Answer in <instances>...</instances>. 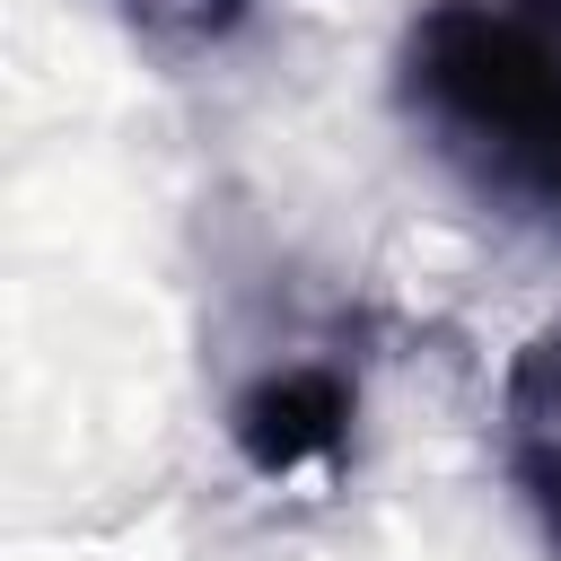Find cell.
Wrapping results in <instances>:
<instances>
[{"label":"cell","instance_id":"4","mask_svg":"<svg viewBox=\"0 0 561 561\" xmlns=\"http://www.w3.org/2000/svg\"><path fill=\"white\" fill-rule=\"evenodd\" d=\"M131 9V26H149V35H167V44H210V35H228L254 0H123Z\"/></svg>","mask_w":561,"mask_h":561},{"label":"cell","instance_id":"5","mask_svg":"<svg viewBox=\"0 0 561 561\" xmlns=\"http://www.w3.org/2000/svg\"><path fill=\"white\" fill-rule=\"evenodd\" d=\"M526 9H535V18H561V0H526Z\"/></svg>","mask_w":561,"mask_h":561},{"label":"cell","instance_id":"3","mask_svg":"<svg viewBox=\"0 0 561 561\" xmlns=\"http://www.w3.org/2000/svg\"><path fill=\"white\" fill-rule=\"evenodd\" d=\"M500 438H508V473H517L526 508L561 543V324L543 342H526V359L508 368V430Z\"/></svg>","mask_w":561,"mask_h":561},{"label":"cell","instance_id":"2","mask_svg":"<svg viewBox=\"0 0 561 561\" xmlns=\"http://www.w3.org/2000/svg\"><path fill=\"white\" fill-rule=\"evenodd\" d=\"M342 438H351V377H333V368H280L237 403V447L263 473L324 465Z\"/></svg>","mask_w":561,"mask_h":561},{"label":"cell","instance_id":"1","mask_svg":"<svg viewBox=\"0 0 561 561\" xmlns=\"http://www.w3.org/2000/svg\"><path fill=\"white\" fill-rule=\"evenodd\" d=\"M403 79L456 149L561 202V35L535 9L438 0L403 44Z\"/></svg>","mask_w":561,"mask_h":561}]
</instances>
